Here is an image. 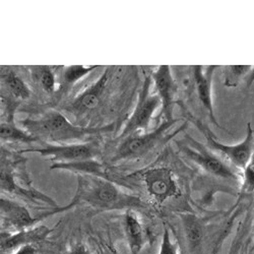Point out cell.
Wrapping results in <instances>:
<instances>
[{
  "instance_id": "21",
  "label": "cell",
  "mask_w": 254,
  "mask_h": 254,
  "mask_svg": "<svg viewBox=\"0 0 254 254\" xmlns=\"http://www.w3.org/2000/svg\"><path fill=\"white\" fill-rule=\"evenodd\" d=\"M34 76L48 94H53L55 91V75L49 66H36L34 68Z\"/></svg>"
},
{
  "instance_id": "6",
  "label": "cell",
  "mask_w": 254,
  "mask_h": 254,
  "mask_svg": "<svg viewBox=\"0 0 254 254\" xmlns=\"http://www.w3.org/2000/svg\"><path fill=\"white\" fill-rule=\"evenodd\" d=\"M20 153H38L43 157H50L57 163H75L88 160H95L99 155V147L96 143H68L50 144L45 143L43 147L27 149Z\"/></svg>"
},
{
  "instance_id": "11",
  "label": "cell",
  "mask_w": 254,
  "mask_h": 254,
  "mask_svg": "<svg viewBox=\"0 0 254 254\" xmlns=\"http://www.w3.org/2000/svg\"><path fill=\"white\" fill-rule=\"evenodd\" d=\"M52 231L53 229L46 226H38L17 231L13 234L1 232V254H7L23 246L44 241Z\"/></svg>"
},
{
  "instance_id": "18",
  "label": "cell",
  "mask_w": 254,
  "mask_h": 254,
  "mask_svg": "<svg viewBox=\"0 0 254 254\" xmlns=\"http://www.w3.org/2000/svg\"><path fill=\"white\" fill-rule=\"evenodd\" d=\"M50 169H52V170L53 169H64V170H72L75 172H80L82 174L107 178L105 174V169L103 165L95 160H88L75 163H55L53 164V166H51Z\"/></svg>"
},
{
  "instance_id": "15",
  "label": "cell",
  "mask_w": 254,
  "mask_h": 254,
  "mask_svg": "<svg viewBox=\"0 0 254 254\" xmlns=\"http://www.w3.org/2000/svg\"><path fill=\"white\" fill-rule=\"evenodd\" d=\"M180 218L187 245L191 251H196L204 239L205 225L193 214H182Z\"/></svg>"
},
{
  "instance_id": "14",
  "label": "cell",
  "mask_w": 254,
  "mask_h": 254,
  "mask_svg": "<svg viewBox=\"0 0 254 254\" xmlns=\"http://www.w3.org/2000/svg\"><path fill=\"white\" fill-rule=\"evenodd\" d=\"M124 233L130 252L138 254L146 242V233L133 209L126 210L124 216Z\"/></svg>"
},
{
  "instance_id": "20",
  "label": "cell",
  "mask_w": 254,
  "mask_h": 254,
  "mask_svg": "<svg viewBox=\"0 0 254 254\" xmlns=\"http://www.w3.org/2000/svg\"><path fill=\"white\" fill-rule=\"evenodd\" d=\"M98 65L94 66H82V65H72L63 69L62 72V82L65 87H69L77 82L80 78L84 77L94 71Z\"/></svg>"
},
{
  "instance_id": "4",
  "label": "cell",
  "mask_w": 254,
  "mask_h": 254,
  "mask_svg": "<svg viewBox=\"0 0 254 254\" xmlns=\"http://www.w3.org/2000/svg\"><path fill=\"white\" fill-rule=\"evenodd\" d=\"M177 121V119L164 120L153 131L134 132L122 138L113 161L134 160L149 154L166 137L171 126Z\"/></svg>"
},
{
  "instance_id": "10",
  "label": "cell",
  "mask_w": 254,
  "mask_h": 254,
  "mask_svg": "<svg viewBox=\"0 0 254 254\" xmlns=\"http://www.w3.org/2000/svg\"><path fill=\"white\" fill-rule=\"evenodd\" d=\"M110 77V69H106L92 87L79 94L73 100L67 110L73 114H83L96 109L105 95Z\"/></svg>"
},
{
  "instance_id": "24",
  "label": "cell",
  "mask_w": 254,
  "mask_h": 254,
  "mask_svg": "<svg viewBox=\"0 0 254 254\" xmlns=\"http://www.w3.org/2000/svg\"><path fill=\"white\" fill-rule=\"evenodd\" d=\"M67 254H92V253L86 245L82 243H77L68 251Z\"/></svg>"
},
{
  "instance_id": "22",
  "label": "cell",
  "mask_w": 254,
  "mask_h": 254,
  "mask_svg": "<svg viewBox=\"0 0 254 254\" xmlns=\"http://www.w3.org/2000/svg\"><path fill=\"white\" fill-rule=\"evenodd\" d=\"M241 191L244 194H250L254 192V150L250 162L243 170Z\"/></svg>"
},
{
  "instance_id": "3",
  "label": "cell",
  "mask_w": 254,
  "mask_h": 254,
  "mask_svg": "<svg viewBox=\"0 0 254 254\" xmlns=\"http://www.w3.org/2000/svg\"><path fill=\"white\" fill-rule=\"evenodd\" d=\"M187 115L190 116L188 119L192 121L204 135L206 139V146L208 149L222 157L225 161L231 163L232 166L240 169V170H244L250 162L254 150V132L251 128V123H248L246 136L241 142L236 144H224L219 142L214 137L213 133L204 124L196 120L191 115H189V113H187Z\"/></svg>"
},
{
  "instance_id": "25",
  "label": "cell",
  "mask_w": 254,
  "mask_h": 254,
  "mask_svg": "<svg viewBox=\"0 0 254 254\" xmlns=\"http://www.w3.org/2000/svg\"><path fill=\"white\" fill-rule=\"evenodd\" d=\"M13 254H38V248L35 245H26L16 249Z\"/></svg>"
},
{
  "instance_id": "23",
  "label": "cell",
  "mask_w": 254,
  "mask_h": 254,
  "mask_svg": "<svg viewBox=\"0 0 254 254\" xmlns=\"http://www.w3.org/2000/svg\"><path fill=\"white\" fill-rule=\"evenodd\" d=\"M159 254H179L178 246L174 242V240H172L171 233L166 227H165V231L163 234L162 242L160 245Z\"/></svg>"
},
{
  "instance_id": "2",
  "label": "cell",
  "mask_w": 254,
  "mask_h": 254,
  "mask_svg": "<svg viewBox=\"0 0 254 254\" xmlns=\"http://www.w3.org/2000/svg\"><path fill=\"white\" fill-rule=\"evenodd\" d=\"M22 124L25 130L38 140L43 139L54 144H68L69 141L111 132L115 128V123L98 127L75 125L56 110H50L38 119H25Z\"/></svg>"
},
{
  "instance_id": "5",
  "label": "cell",
  "mask_w": 254,
  "mask_h": 254,
  "mask_svg": "<svg viewBox=\"0 0 254 254\" xmlns=\"http://www.w3.org/2000/svg\"><path fill=\"white\" fill-rule=\"evenodd\" d=\"M188 139L190 140L189 144H182L180 149L189 160L198 165L204 172L223 179L239 180V176L222 157L195 139L189 136Z\"/></svg>"
},
{
  "instance_id": "7",
  "label": "cell",
  "mask_w": 254,
  "mask_h": 254,
  "mask_svg": "<svg viewBox=\"0 0 254 254\" xmlns=\"http://www.w3.org/2000/svg\"><path fill=\"white\" fill-rule=\"evenodd\" d=\"M150 86L151 77H146L139 93L135 109L121 132V138L134 132L146 131L155 111L161 106V100L158 95L150 94Z\"/></svg>"
},
{
  "instance_id": "19",
  "label": "cell",
  "mask_w": 254,
  "mask_h": 254,
  "mask_svg": "<svg viewBox=\"0 0 254 254\" xmlns=\"http://www.w3.org/2000/svg\"><path fill=\"white\" fill-rule=\"evenodd\" d=\"M252 66L250 65H230L225 68L224 84L229 88L237 87L239 82L250 74Z\"/></svg>"
},
{
  "instance_id": "13",
  "label": "cell",
  "mask_w": 254,
  "mask_h": 254,
  "mask_svg": "<svg viewBox=\"0 0 254 254\" xmlns=\"http://www.w3.org/2000/svg\"><path fill=\"white\" fill-rule=\"evenodd\" d=\"M218 66H208L204 68L201 65L192 66L193 70V81H194V89L197 93L198 99L204 109L207 111L208 116L218 127V121L215 117L214 112V105H213V96H211V82H213L214 71Z\"/></svg>"
},
{
  "instance_id": "16",
  "label": "cell",
  "mask_w": 254,
  "mask_h": 254,
  "mask_svg": "<svg viewBox=\"0 0 254 254\" xmlns=\"http://www.w3.org/2000/svg\"><path fill=\"white\" fill-rule=\"evenodd\" d=\"M1 83L16 100L29 99L31 95L25 81L7 66H1Z\"/></svg>"
},
{
  "instance_id": "12",
  "label": "cell",
  "mask_w": 254,
  "mask_h": 254,
  "mask_svg": "<svg viewBox=\"0 0 254 254\" xmlns=\"http://www.w3.org/2000/svg\"><path fill=\"white\" fill-rule=\"evenodd\" d=\"M0 210H1V221L17 231L32 228L39 221L47 218L46 215L33 218L27 207L2 196L0 199Z\"/></svg>"
},
{
  "instance_id": "8",
  "label": "cell",
  "mask_w": 254,
  "mask_h": 254,
  "mask_svg": "<svg viewBox=\"0 0 254 254\" xmlns=\"http://www.w3.org/2000/svg\"><path fill=\"white\" fill-rule=\"evenodd\" d=\"M141 177L149 195L162 204L178 194V184L174 173L168 167H153L144 170Z\"/></svg>"
},
{
  "instance_id": "26",
  "label": "cell",
  "mask_w": 254,
  "mask_h": 254,
  "mask_svg": "<svg viewBox=\"0 0 254 254\" xmlns=\"http://www.w3.org/2000/svg\"><path fill=\"white\" fill-rule=\"evenodd\" d=\"M99 250L101 254H118L114 248L107 244H102L101 246H99Z\"/></svg>"
},
{
  "instance_id": "1",
  "label": "cell",
  "mask_w": 254,
  "mask_h": 254,
  "mask_svg": "<svg viewBox=\"0 0 254 254\" xmlns=\"http://www.w3.org/2000/svg\"><path fill=\"white\" fill-rule=\"evenodd\" d=\"M87 204L101 210L137 209L145 207L144 202L137 196L123 192L107 178L78 174L75 194L64 210L77 204Z\"/></svg>"
},
{
  "instance_id": "9",
  "label": "cell",
  "mask_w": 254,
  "mask_h": 254,
  "mask_svg": "<svg viewBox=\"0 0 254 254\" xmlns=\"http://www.w3.org/2000/svg\"><path fill=\"white\" fill-rule=\"evenodd\" d=\"M158 97L161 100L164 120H173V104L177 92V83L169 65H160L152 75Z\"/></svg>"
},
{
  "instance_id": "17",
  "label": "cell",
  "mask_w": 254,
  "mask_h": 254,
  "mask_svg": "<svg viewBox=\"0 0 254 254\" xmlns=\"http://www.w3.org/2000/svg\"><path fill=\"white\" fill-rule=\"evenodd\" d=\"M0 137H1V140L3 141L23 143H32L38 140L28 131L17 128L13 122V117H8L6 121L1 122V126H0Z\"/></svg>"
}]
</instances>
